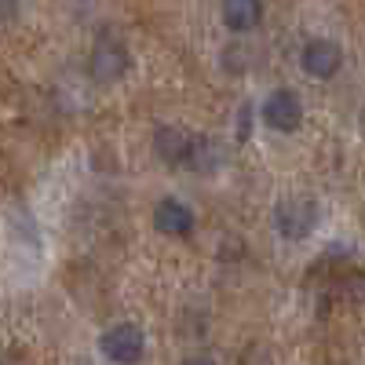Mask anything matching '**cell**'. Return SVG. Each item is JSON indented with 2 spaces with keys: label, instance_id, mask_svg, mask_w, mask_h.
I'll return each instance as SVG.
<instances>
[{
  "label": "cell",
  "instance_id": "10",
  "mask_svg": "<svg viewBox=\"0 0 365 365\" xmlns=\"http://www.w3.org/2000/svg\"><path fill=\"white\" fill-rule=\"evenodd\" d=\"M179 365H216L212 358H205V354H190V358H182Z\"/></svg>",
  "mask_w": 365,
  "mask_h": 365
},
{
  "label": "cell",
  "instance_id": "4",
  "mask_svg": "<svg viewBox=\"0 0 365 365\" xmlns=\"http://www.w3.org/2000/svg\"><path fill=\"white\" fill-rule=\"evenodd\" d=\"M125 70H128V48L113 37H99L88 58V77L99 84H110L117 77H125Z\"/></svg>",
  "mask_w": 365,
  "mask_h": 365
},
{
  "label": "cell",
  "instance_id": "1",
  "mask_svg": "<svg viewBox=\"0 0 365 365\" xmlns=\"http://www.w3.org/2000/svg\"><path fill=\"white\" fill-rule=\"evenodd\" d=\"M322 220V208L311 194H289L274 205V230L289 241H303L318 230Z\"/></svg>",
  "mask_w": 365,
  "mask_h": 365
},
{
  "label": "cell",
  "instance_id": "8",
  "mask_svg": "<svg viewBox=\"0 0 365 365\" xmlns=\"http://www.w3.org/2000/svg\"><path fill=\"white\" fill-rule=\"evenodd\" d=\"M220 19L230 34H249V29H256L259 19H263V4L259 0H227L220 8Z\"/></svg>",
  "mask_w": 365,
  "mask_h": 365
},
{
  "label": "cell",
  "instance_id": "7",
  "mask_svg": "<svg viewBox=\"0 0 365 365\" xmlns=\"http://www.w3.org/2000/svg\"><path fill=\"white\" fill-rule=\"evenodd\" d=\"M197 227L194 208L179 197H161L154 205V230H161L165 237H190Z\"/></svg>",
  "mask_w": 365,
  "mask_h": 365
},
{
  "label": "cell",
  "instance_id": "3",
  "mask_svg": "<svg viewBox=\"0 0 365 365\" xmlns=\"http://www.w3.org/2000/svg\"><path fill=\"white\" fill-rule=\"evenodd\" d=\"M259 117H263V125L270 132L289 135V132H296L303 125V99L296 96L292 88H274L270 96L263 99V106H259Z\"/></svg>",
  "mask_w": 365,
  "mask_h": 365
},
{
  "label": "cell",
  "instance_id": "9",
  "mask_svg": "<svg viewBox=\"0 0 365 365\" xmlns=\"http://www.w3.org/2000/svg\"><path fill=\"white\" fill-rule=\"evenodd\" d=\"M19 15V4H0V26H4V22H11Z\"/></svg>",
  "mask_w": 365,
  "mask_h": 365
},
{
  "label": "cell",
  "instance_id": "6",
  "mask_svg": "<svg viewBox=\"0 0 365 365\" xmlns=\"http://www.w3.org/2000/svg\"><path fill=\"white\" fill-rule=\"evenodd\" d=\"M194 146H197V135L187 132V128H179V125H165V128L154 132V150H158V158H161L165 165H172V168H179V165L190 168Z\"/></svg>",
  "mask_w": 365,
  "mask_h": 365
},
{
  "label": "cell",
  "instance_id": "2",
  "mask_svg": "<svg viewBox=\"0 0 365 365\" xmlns=\"http://www.w3.org/2000/svg\"><path fill=\"white\" fill-rule=\"evenodd\" d=\"M99 351L113 365H139L146 358V336L135 322H117L99 336Z\"/></svg>",
  "mask_w": 365,
  "mask_h": 365
},
{
  "label": "cell",
  "instance_id": "5",
  "mask_svg": "<svg viewBox=\"0 0 365 365\" xmlns=\"http://www.w3.org/2000/svg\"><path fill=\"white\" fill-rule=\"evenodd\" d=\"M299 66H303V73H311L318 81H329V77H336L340 66H344V48L336 41H329V37H314V41L303 44Z\"/></svg>",
  "mask_w": 365,
  "mask_h": 365
}]
</instances>
